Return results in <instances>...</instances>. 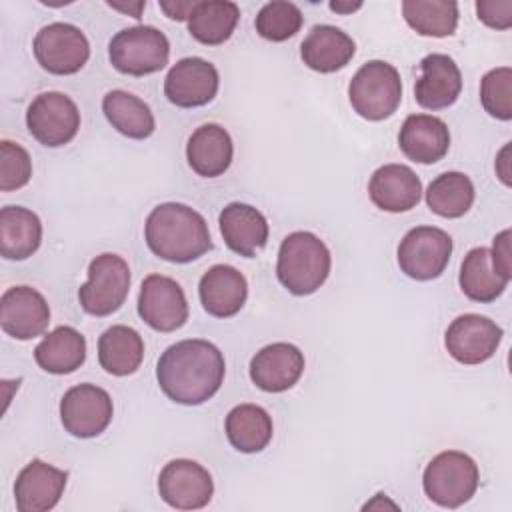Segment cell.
<instances>
[{
	"instance_id": "cell-1",
	"label": "cell",
	"mask_w": 512,
	"mask_h": 512,
	"mask_svg": "<svg viewBox=\"0 0 512 512\" xmlns=\"http://www.w3.org/2000/svg\"><path fill=\"white\" fill-rule=\"evenodd\" d=\"M224 356L208 340L190 338L168 346L156 364L160 390L176 404L198 406L224 382Z\"/></svg>"
},
{
	"instance_id": "cell-2",
	"label": "cell",
	"mask_w": 512,
	"mask_h": 512,
	"mask_svg": "<svg viewBox=\"0 0 512 512\" xmlns=\"http://www.w3.org/2000/svg\"><path fill=\"white\" fill-rule=\"evenodd\" d=\"M144 238L152 254L174 264L192 262L212 250L204 216L180 202L152 208L144 224Z\"/></svg>"
},
{
	"instance_id": "cell-3",
	"label": "cell",
	"mask_w": 512,
	"mask_h": 512,
	"mask_svg": "<svg viewBox=\"0 0 512 512\" xmlns=\"http://www.w3.org/2000/svg\"><path fill=\"white\" fill-rule=\"evenodd\" d=\"M332 266L330 250L312 232L288 234L278 250L276 276L294 296L314 294L328 278Z\"/></svg>"
},
{
	"instance_id": "cell-4",
	"label": "cell",
	"mask_w": 512,
	"mask_h": 512,
	"mask_svg": "<svg viewBox=\"0 0 512 512\" xmlns=\"http://www.w3.org/2000/svg\"><path fill=\"white\" fill-rule=\"evenodd\" d=\"M348 98L354 112L364 120L390 118L402 102L400 72L384 60H370L352 76Z\"/></svg>"
},
{
	"instance_id": "cell-5",
	"label": "cell",
	"mask_w": 512,
	"mask_h": 512,
	"mask_svg": "<svg viewBox=\"0 0 512 512\" xmlns=\"http://www.w3.org/2000/svg\"><path fill=\"white\" fill-rule=\"evenodd\" d=\"M480 472L476 462L460 450H444L436 454L424 468V494L442 508H458L466 504L478 490Z\"/></svg>"
},
{
	"instance_id": "cell-6",
	"label": "cell",
	"mask_w": 512,
	"mask_h": 512,
	"mask_svg": "<svg viewBox=\"0 0 512 512\" xmlns=\"http://www.w3.org/2000/svg\"><path fill=\"white\" fill-rule=\"evenodd\" d=\"M170 42L154 26H130L114 34L108 44L110 64L128 76H146L168 64Z\"/></svg>"
},
{
	"instance_id": "cell-7",
	"label": "cell",
	"mask_w": 512,
	"mask_h": 512,
	"mask_svg": "<svg viewBox=\"0 0 512 512\" xmlns=\"http://www.w3.org/2000/svg\"><path fill=\"white\" fill-rule=\"evenodd\" d=\"M130 290L128 262L118 254H100L88 266V282L78 290L80 306L86 314L108 316L116 312Z\"/></svg>"
},
{
	"instance_id": "cell-8",
	"label": "cell",
	"mask_w": 512,
	"mask_h": 512,
	"mask_svg": "<svg viewBox=\"0 0 512 512\" xmlns=\"http://www.w3.org/2000/svg\"><path fill=\"white\" fill-rule=\"evenodd\" d=\"M452 256V238L436 226H416L398 244V266L412 280L438 278Z\"/></svg>"
},
{
	"instance_id": "cell-9",
	"label": "cell",
	"mask_w": 512,
	"mask_h": 512,
	"mask_svg": "<svg viewBox=\"0 0 512 512\" xmlns=\"http://www.w3.org/2000/svg\"><path fill=\"white\" fill-rule=\"evenodd\" d=\"M38 64L56 76L76 74L90 58L86 34L68 22H52L40 28L32 44Z\"/></svg>"
},
{
	"instance_id": "cell-10",
	"label": "cell",
	"mask_w": 512,
	"mask_h": 512,
	"mask_svg": "<svg viewBox=\"0 0 512 512\" xmlns=\"http://www.w3.org/2000/svg\"><path fill=\"white\" fill-rule=\"evenodd\" d=\"M26 126L42 146L58 148L78 134L80 112L70 96L62 92H42L26 110Z\"/></svg>"
},
{
	"instance_id": "cell-11",
	"label": "cell",
	"mask_w": 512,
	"mask_h": 512,
	"mask_svg": "<svg viewBox=\"0 0 512 512\" xmlns=\"http://www.w3.org/2000/svg\"><path fill=\"white\" fill-rule=\"evenodd\" d=\"M114 414L110 394L96 384H78L64 392L60 400V420L68 434L94 438L102 434Z\"/></svg>"
},
{
	"instance_id": "cell-12",
	"label": "cell",
	"mask_w": 512,
	"mask_h": 512,
	"mask_svg": "<svg viewBox=\"0 0 512 512\" xmlns=\"http://www.w3.org/2000/svg\"><path fill=\"white\" fill-rule=\"evenodd\" d=\"M138 314L158 332H174L182 328L188 320V300L182 286L170 276H146L138 294Z\"/></svg>"
},
{
	"instance_id": "cell-13",
	"label": "cell",
	"mask_w": 512,
	"mask_h": 512,
	"mask_svg": "<svg viewBox=\"0 0 512 512\" xmlns=\"http://www.w3.org/2000/svg\"><path fill=\"white\" fill-rule=\"evenodd\" d=\"M158 492L160 498L176 510H198L212 500L214 482L202 464L176 458L160 470Z\"/></svg>"
},
{
	"instance_id": "cell-14",
	"label": "cell",
	"mask_w": 512,
	"mask_h": 512,
	"mask_svg": "<svg viewBox=\"0 0 512 512\" xmlns=\"http://www.w3.org/2000/svg\"><path fill=\"white\" fill-rule=\"evenodd\" d=\"M502 336L504 332L494 320L480 314H462L448 326L444 344L456 362L474 366L494 356Z\"/></svg>"
},
{
	"instance_id": "cell-15",
	"label": "cell",
	"mask_w": 512,
	"mask_h": 512,
	"mask_svg": "<svg viewBox=\"0 0 512 512\" xmlns=\"http://www.w3.org/2000/svg\"><path fill=\"white\" fill-rule=\"evenodd\" d=\"M220 86L218 70L212 62L188 56L178 60L164 78V96L178 108H198L214 100Z\"/></svg>"
},
{
	"instance_id": "cell-16",
	"label": "cell",
	"mask_w": 512,
	"mask_h": 512,
	"mask_svg": "<svg viewBox=\"0 0 512 512\" xmlns=\"http://www.w3.org/2000/svg\"><path fill=\"white\" fill-rule=\"evenodd\" d=\"M50 324L46 298L30 286H12L0 298V326L16 340L40 336Z\"/></svg>"
},
{
	"instance_id": "cell-17",
	"label": "cell",
	"mask_w": 512,
	"mask_h": 512,
	"mask_svg": "<svg viewBox=\"0 0 512 512\" xmlns=\"http://www.w3.org/2000/svg\"><path fill=\"white\" fill-rule=\"evenodd\" d=\"M68 472L48 462H28L14 482V502L18 512H46L52 510L66 488Z\"/></svg>"
},
{
	"instance_id": "cell-18",
	"label": "cell",
	"mask_w": 512,
	"mask_h": 512,
	"mask_svg": "<svg viewBox=\"0 0 512 512\" xmlns=\"http://www.w3.org/2000/svg\"><path fill=\"white\" fill-rule=\"evenodd\" d=\"M304 354L290 342H274L258 350L250 360V378L264 392L292 388L304 372Z\"/></svg>"
},
{
	"instance_id": "cell-19",
	"label": "cell",
	"mask_w": 512,
	"mask_h": 512,
	"mask_svg": "<svg viewBox=\"0 0 512 512\" xmlns=\"http://www.w3.org/2000/svg\"><path fill=\"white\" fill-rule=\"evenodd\" d=\"M462 92V74L448 54H428L420 60V76L414 84V98L426 110L452 106Z\"/></svg>"
},
{
	"instance_id": "cell-20",
	"label": "cell",
	"mask_w": 512,
	"mask_h": 512,
	"mask_svg": "<svg viewBox=\"0 0 512 512\" xmlns=\"http://www.w3.org/2000/svg\"><path fill=\"white\" fill-rule=\"evenodd\" d=\"M368 196L384 212H408L422 198V182L410 166L384 164L370 176Z\"/></svg>"
},
{
	"instance_id": "cell-21",
	"label": "cell",
	"mask_w": 512,
	"mask_h": 512,
	"mask_svg": "<svg viewBox=\"0 0 512 512\" xmlns=\"http://www.w3.org/2000/svg\"><path fill=\"white\" fill-rule=\"evenodd\" d=\"M404 156L418 164L442 160L450 148V130L446 122L432 114H410L398 134Z\"/></svg>"
},
{
	"instance_id": "cell-22",
	"label": "cell",
	"mask_w": 512,
	"mask_h": 512,
	"mask_svg": "<svg viewBox=\"0 0 512 512\" xmlns=\"http://www.w3.org/2000/svg\"><path fill=\"white\" fill-rule=\"evenodd\" d=\"M198 294L210 316L230 318L242 310L248 298V282L234 266L216 264L200 278Z\"/></svg>"
},
{
	"instance_id": "cell-23",
	"label": "cell",
	"mask_w": 512,
	"mask_h": 512,
	"mask_svg": "<svg viewBox=\"0 0 512 512\" xmlns=\"http://www.w3.org/2000/svg\"><path fill=\"white\" fill-rule=\"evenodd\" d=\"M218 224L226 246L244 258H252L266 246L270 232L268 222L264 214L250 204L230 202L222 208Z\"/></svg>"
},
{
	"instance_id": "cell-24",
	"label": "cell",
	"mask_w": 512,
	"mask_h": 512,
	"mask_svg": "<svg viewBox=\"0 0 512 512\" xmlns=\"http://www.w3.org/2000/svg\"><path fill=\"white\" fill-rule=\"evenodd\" d=\"M354 54V40L344 30L330 24L314 26L300 44L304 64L320 74H330L344 68Z\"/></svg>"
},
{
	"instance_id": "cell-25",
	"label": "cell",
	"mask_w": 512,
	"mask_h": 512,
	"mask_svg": "<svg viewBox=\"0 0 512 512\" xmlns=\"http://www.w3.org/2000/svg\"><path fill=\"white\" fill-rule=\"evenodd\" d=\"M234 144L230 134L218 124L198 126L186 144V160L190 168L204 178L222 176L232 164Z\"/></svg>"
},
{
	"instance_id": "cell-26",
	"label": "cell",
	"mask_w": 512,
	"mask_h": 512,
	"mask_svg": "<svg viewBox=\"0 0 512 512\" xmlns=\"http://www.w3.org/2000/svg\"><path fill=\"white\" fill-rule=\"evenodd\" d=\"M42 242V222L36 212L24 206L0 210V254L8 260L30 258Z\"/></svg>"
},
{
	"instance_id": "cell-27",
	"label": "cell",
	"mask_w": 512,
	"mask_h": 512,
	"mask_svg": "<svg viewBox=\"0 0 512 512\" xmlns=\"http://www.w3.org/2000/svg\"><path fill=\"white\" fill-rule=\"evenodd\" d=\"M458 282L466 298L480 304H488V302H494L504 292L510 278H506L494 266L490 248L478 246L464 256Z\"/></svg>"
},
{
	"instance_id": "cell-28",
	"label": "cell",
	"mask_w": 512,
	"mask_h": 512,
	"mask_svg": "<svg viewBox=\"0 0 512 512\" xmlns=\"http://www.w3.org/2000/svg\"><path fill=\"white\" fill-rule=\"evenodd\" d=\"M36 364L50 374H70L86 360V338L72 326H58L34 348Z\"/></svg>"
},
{
	"instance_id": "cell-29",
	"label": "cell",
	"mask_w": 512,
	"mask_h": 512,
	"mask_svg": "<svg viewBox=\"0 0 512 512\" xmlns=\"http://www.w3.org/2000/svg\"><path fill=\"white\" fill-rule=\"evenodd\" d=\"M144 358L142 336L124 324L110 326L98 338V362L112 376L134 374Z\"/></svg>"
},
{
	"instance_id": "cell-30",
	"label": "cell",
	"mask_w": 512,
	"mask_h": 512,
	"mask_svg": "<svg viewBox=\"0 0 512 512\" xmlns=\"http://www.w3.org/2000/svg\"><path fill=\"white\" fill-rule=\"evenodd\" d=\"M102 112L112 128L132 140H144L156 130L150 106L126 90H110L102 98Z\"/></svg>"
},
{
	"instance_id": "cell-31",
	"label": "cell",
	"mask_w": 512,
	"mask_h": 512,
	"mask_svg": "<svg viewBox=\"0 0 512 512\" xmlns=\"http://www.w3.org/2000/svg\"><path fill=\"white\" fill-rule=\"evenodd\" d=\"M228 442L244 454L260 452L272 440V418L258 404L234 406L224 422Z\"/></svg>"
},
{
	"instance_id": "cell-32",
	"label": "cell",
	"mask_w": 512,
	"mask_h": 512,
	"mask_svg": "<svg viewBox=\"0 0 512 512\" xmlns=\"http://www.w3.org/2000/svg\"><path fill=\"white\" fill-rule=\"evenodd\" d=\"M238 20V4L230 0H202L196 2L186 22L194 40L206 46H218L232 36Z\"/></svg>"
},
{
	"instance_id": "cell-33",
	"label": "cell",
	"mask_w": 512,
	"mask_h": 512,
	"mask_svg": "<svg viewBox=\"0 0 512 512\" xmlns=\"http://www.w3.org/2000/svg\"><path fill=\"white\" fill-rule=\"evenodd\" d=\"M474 184L464 172H444L426 188L428 208L442 218H460L474 204Z\"/></svg>"
},
{
	"instance_id": "cell-34",
	"label": "cell",
	"mask_w": 512,
	"mask_h": 512,
	"mask_svg": "<svg viewBox=\"0 0 512 512\" xmlns=\"http://www.w3.org/2000/svg\"><path fill=\"white\" fill-rule=\"evenodd\" d=\"M406 24L422 36H452L458 26V4L454 0H404Z\"/></svg>"
},
{
	"instance_id": "cell-35",
	"label": "cell",
	"mask_w": 512,
	"mask_h": 512,
	"mask_svg": "<svg viewBox=\"0 0 512 512\" xmlns=\"http://www.w3.org/2000/svg\"><path fill=\"white\" fill-rule=\"evenodd\" d=\"M302 22H304V16L296 4L274 0L260 8L254 20V26L264 40L284 42L302 28Z\"/></svg>"
},
{
	"instance_id": "cell-36",
	"label": "cell",
	"mask_w": 512,
	"mask_h": 512,
	"mask_svg": "<svg viewBox=\"0 0 512 512\" xmlns=\"http://www.w3.org/2000/svg\"><path fill=\"white\" fill-rule=\"evenodd\" d=\"M480 102L484 110L498 120L512 118V68L500 66L482 76Z\"/></svg>"
},
{
	"instance_id": "cell-37",
	"label": "cell",
	"mask_w": 512,
	"mask_h": 512,
	"mask_svg": "<svg viewBox=\"0 0 512 512\" xmlns=\"http://www.w3.org/2000/svg\"><path fill=\"white\" fill-rule=\"evenodd\" d=\"M32 176L30 154L10 140L0 142V190L10 192L28 184Z\"/></svg>"
},
{
	"instance_id": "cell-38",
	"label": "cell",
	"mask_w": 512,
	"mask_h": 512,
	"mask_svg": "<svg viewBox=\"0 0 512 512\" xmlns=\"http://www.w3.org/2000/svg\"><path fill=\"white\" fill-rule=\"evenodd\" d=\"M478 20L496 30H508L512 26V0H478Z\"/></svg>"
},
{
	"instance_id": "cell-39",
	"label": "cell",
	"mask_w": 512,
	"mask_h": 512,
	"mask_svg": "<svg viewBox=\"0 0 512 512\" xmlns=\"http://www.w3.org/2000/svg\"><path fill=\"white\" fill-rule=\"evenodd\" d=\"M490 256H492V262L494 266L506 276V278H512V266H510V228L502 230L500 234L494 236V244H492V250H490Z\"/></svg>"
},
{
	"instance_id": "cell-40",
	"label": "cell",
	"mask_w": 512,
	"mask_h": 512,
	"mask_svg": "<svg viewBox=\"0 0 512 512\" xmlns=\"http://www.w3.org/2000/svg\"><path fill=\"white\" fill-rule=\"evenodd\" d=\"M196 6V0H174V2H160V10L172 20H188L192 8Z\"/></svg>"
},
{
	"instance_id": "cell-41",
	"label": "cell",
	"mask_w": 512,
	"mask_h": 512,
	"mask_svg": "<svg viewBox=\"0 0 512 512\" xmlns=\"http://www.w3.org/2000/svg\"><path fill=\"white\" fill-rule=\"evenodd\" d=\"M508 154H510V144H506V146L500 150L498 158H496V172H498L500 180H502L506 186H510V160H508Z\"/></svg>"
},
{
	"instance_id": "cell-42",
	"label": "cell",
	"mask_w": 512,
	"mask_h": 512,
	"mask_svg": "<svg viewBox=\"0 0 512 512\" xmlns=\"http://www.w3.org/2000/svg\"><path fill=\"white\" fill-rule=\"evenodd\" d=\"M108 6H110V8H114V10L126 12V14H130L132 18H140V12H142V8L146 6V2H134V4H120V2H108Z\"/></svg>"
},
{
	"instance_id": "cell-43",
	"label": "cell",
	"mask_w": 512,
	"mask_h": 512,
	"mask_svg": "<svg viewBox=\"0 0 512 512\" xmlns=\"http://www.w3.org/2000/svg\"><path fill=\"white\" fill-rule=\"evenodd\" d=\"M332 12H338V14H352L354 10L362 8V2H330L328 4Z\"/></svg>"
}]
</instances>
